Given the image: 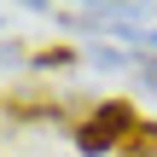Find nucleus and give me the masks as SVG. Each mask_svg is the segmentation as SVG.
I'll return each instance as SVG.
<instances>
[{
	"label": "nucleus",
	"mask_w": 157,
	"mask_h": 157,
	"mask_svg": "<svg viewBox=\"0 0 157 157\" xmlns=\"http://www.w3.org/2000/svg\"><path fill=\"white\" fill-rule=\"evenodd\" d=\"M134 128H140V111H134L128 99H99V105H93V117L76 128V151H82V157L122 151Z\"/></svg>",
	"instance_id": "1"
},
{
	"label": "nucleus",
	"mask_w": 157,
	"mask_h": 157,
	"mask_svg": "<svg viewBox=\"0 0 157 157\" xmlns=\"http://www.w3.org/2000/svg\"><path fill=\"white\" fill-rule=\"evenodd\" d=\"M0 111L12 122H52V117H64V105L52 93H0Z\"/></svg>",
	"instance_id": "2"
},
{
	"label": "nucleus",
	"mask_w": 157,
	"mask_h": 157,
	"mask_svg": "<svg viewBox=\"0 0 157 157\" xmlns=\"http://www.w3.org/2000/svg\"><path fill=\"white\" fill-rule=\"evenodd\" d=\"M122 157H157V117H140V128L128 134Z\"/></svg>",
	"instance_id": "3"
},
{
	"label": "nucleus",
	"mask_w": 157,
	"mask_h": 157,
	"mask_svg": "<svg viewBox=\"0 0 157 157\" xmlns=\"http://www.w3.org/2000/svg\"><path fill=\"white\" fill-rule=\"evenodd\" d=\"M76 58H82V52H76V47H64V41H58V47H41V52H35V64H41V70H52V64H76Z\"/></svg>",
	"instance_id": "4"
},
{
	"label": "nucleus",
	"mask_w": 157,
	"mask_h": 157,
	"mask_svg": "<svg viewBox=\"0 0 157 157\" xmlns=\"http://www.w3.org/2000/svg\"><path fill=\"white\" fill-rule=\"evenodd\" d=\"M12 58H17V47H0V64H12Z\"/></svg>",
	"instance_id": "5"
}]
</instances>
